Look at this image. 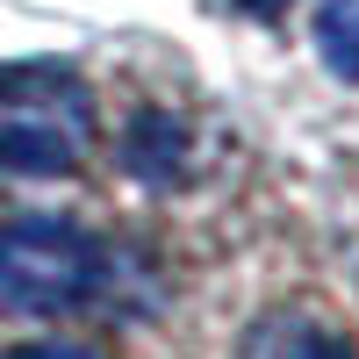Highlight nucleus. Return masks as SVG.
<instances>
[{
  "mask_svg": "<svg viewBox=\"0 0 359 359\" xmlns=\"http://www.w3.org/2000/svg\"><path fill=\"white\" fill-rule=\"evenodd\" d=\"M108 287V252L65 216L0 223V309L8 316H72Z\"/></svg>",
  "mask_w": 359,
  "mask_h": 359,
  "instance_id": "nucleus-1",
  "label": "nucleus"
},
{
  "mask_svg": "<svg viewBox=\"0 0 359 359\" xmlns=\"http://www.w3.org/2000/svg\"><path fill=\"white\" fill-rule=\"evenodd\" d=\"M94 144V101L72 72H0V172L57 180Z\"/></svg>",
  "mask_w": 359,
  "mask_h": 359,
  "instance_id": "nucleus-2",
  "label": "nucleus"
},
{
  "mask_svg": "<svg viewBox=\"0 0 359 359\" xmlns=\"http://www.w3.org/2000/svg\"><path fill=\"white\" fill-rule=\"evenodd\" d=\"M237 359H352V345H345V331H331L309 309H273L266 323H252Z\"/></svg>",
  "mask_w": 359,
  "mask_h": 359,
  "instance_id": "nucleus-3",
  "label": "nucleus"
},
{
  "mask_svg": "<svg viewBox=\"0 0 359 359\" xmlns=\"http://www.w3.org/2000/svg\"><path fill=\"white\" fill-rule=\"evenodd\" d=\"M123 158H130V172H144V180H172L180 158H187V137H180L172 115H137V130L123 137Z\"/></svg>",
  "mask_w": 359,
  "mask_h": 359,
  "instance_id": "nucleus-4",
  "label": "nucleus"
},
{
  "mask_svg": "<svg viewBox=\"0 0 359 359\" xmlns=\"http://www.w3.org/2000/svg\"><path fill=\"white\" fill-rule=\"evenodd\" d=\"M316 50L338 79H359V0H323L316 8Z\"/></svg>",
  "mask_w": 359,
  "mask_h": 359,
  "instance_id": "nucleus-5",
  "label": "nucleus"
},
{
  "mask_svg": "<svg viewBox=\"0 0 359 359\" xmlns=\"http://www.w3.org/2000/svg\"><path fill=\"white\" fill-rule=\"evenodd\" d=\"M8 359H101V352H86V345H22Z\"/></svg>",
  "mask_w": 359,
  "mask_h": 359,
  "instance_id": "nucleus-6",
  "label": "nucleus"
}]
</instances>
